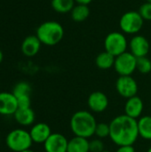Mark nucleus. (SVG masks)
Masks as SVG:
<instances>
[{"label":"nucleus","mask_w":151,"mask_h":152,"mask_svg":"<svg viewBox=\"0 0 151 152\" xmlns=\"http://www.w3.org/2000/svg\"><path fill=\"white\" fill-rule=\"evenodd\" d=\"M110 140L118 147L133 146L139 137L137 119L125 114L114 118L109 123Z\"/></svg>","instance_id":"obj_1"},{"label":"nucleus","mask_w":151,"mask_h":152,"mask_svg":"<svg viewBox=\"0 0 151 152\" xmlns=\"http://www.w3.org/2000/svg\"><path fill=\"white\" fill-rule=\"evenodd\" d=\"M97 122L92 112L87 110H78L75 112L69 122L71 132L75 136L91 138L95 134Z\"/></svg>","instance_id":"obj_2"},{"label":"nucleus","mask_w":151,"mask_h":152,"mask_svg":"<svg viewBox=\"0 0 151 152\" xmlns=\"http://www.w3.org/2000/svg\"><path fill=\"white\" fill-rule=\"evenodd\" d=\"M36 36L42 45L53 46L62 40L64 37V28L58 21L47 20L38 26Z\"/></svg>","instance_id":"obj_3"},{"label":"nucleus","mask_w":151,"mask_h":152,"mask_svg":"<svg viewBox=\"0 0 151 152\" xmlns=\"http://www.w3.org/2000/svg\"><path fill=\"white\" fill-rule=\"evenodd\" d=\"M5 144L12 151L21 152L30 150L33 141L29 131L23 128H16L7 134L5 137Z\"/></svg>","instance_id":"obj_4"},{"label":"nucleus","mask_w":151,"mask_h":152,"mask_svg":"<svg viewBox=\"0 0 151 152\" xmlns=\"http://www.w3.org/2000/svg\"><path fill=\"white\" fill-rule=\"evenodd\" d=\"M129 43L123 32L114 31L107 35L104 39V49L106 52L117 57L126 52Z\"/></svg>","instance_id":"obj_5"},{"label":"nucleus","mask_w":151,"mask_h":152,"mask_svg":"<svg viewBox=\"0 0 151 152\" xmlns=\"http://www.w3.org/2000/svg\"><path fill=\"white\" fill-rule=\"evenodd\" d=\"M144 25V20L136 11H128L125 12L119 20V27L124 34L137 35Z\"/></svg>","instance_id":"obj_6"},{"label":"nucleus","mask_w":151,"mask_h":152,"mask_svg":"<svg viewBox=\"0 0 151 152\" xmlns=\"http://www.w3.org/2000/svg\"><path fill=\"white\" fill-rule=\"evenodd\" d=\"M114 69L119 76H132L137 69V58L130 52H125L116 57Z\"/></svg>","instance_id":"obj_7"},{"label":"nucleus","mask_w":151,"mask_h":152,"mask_svg":"<svg viewBox=\"0 0 151 152\" xmlns=\"http://www.w3.org/2000/svg\"><path fill=\"white\" fill-rule=\"evenodd\" d=\"M116 90L121 97L127 100L137 95L138 84L132 76H119L116 81Z\"/></svg>","instance_id":"obj_8"},{"label":"nucleus","mask_w":151,"mask_h":152,"mask_svg":"<svg viewBox=\"0 0 151 152\" xmlns=\"http://www.w3.org/2000/svg\"><path fill=\"white\" fill-rule=\"evenodd\" d=\"M69 140L61 134L53 133L44 143L45 152H67Z\"/></svg>","instance_id":"obj_9"},{"label":"nucleus","mask_w":151,"mask_h":152,"mask_svg":"<svg viewBox=\"0 0 151 152\" xmlns=\"http://www.w3.org/2000/svg\"><path fill=\"white\" fill-rule=\"evenodd\" d=\"M129 48L131 53H133L136 58H141L147 56L150 49V45L145 37L142 35H135L129 42Z\"/></svg>","instance_id":"obj_10"},{"label":"nucleus","mask_w":151,"mask_h":152,"mask_svg":"<svg viewBox=\"0 0 151 152\" xmlns=\"http://www.w3.org/2000/svg\"><path fill=\"white\" fill-rule=\"evenodd\" d=\"M87 105L92 112L101 113L109 107V98L104 93L96 91L88 96Z\"/></svg>","instance_id":"obj_11"},{"label":"nucleus","mask_w":151,"mask_h":152,"mask_svg":"<svg viewBox=\"0 0 151 152\" xmlns=\"http://www.w3.org/2000/svg\"><path fill=\"white\" fill-rule=\"evenodd\" d=\"M19 109L17 98L10 92L0 93V115L13 116Z\"/></svg>","instance_id":"obj_12"},{"label":"nucleus","mask_w":151,"mask_h":152,"mask_svg":"<svg viewBox=\"0 0 151 152\" xmlns=\"http://www.w3.org/2000/svg\"><path fill=\"white\" fill-rule=\"evenodd\" d=\"M144 103L141 97L133 96L126 100L125 104V114L132 118L139 119L143 112Z\"/></svg>","instance_id":"obj_13"},{"label":"nucleus","mask_w":151,"mask_h":152,"mask_svg":"<svg viewBox=\"0 0 151 152\" xmlns=\"http://www.w3.org/2000/svg\"><path fill=\"white\" fill-rule=\"evenodd\" d=\"M29 134L33 142L44 144L53 133L51 127L46 123L40 122L32 126V127L29 130Z\"/></svg>","instance_id":"obj_14"},{"label":"nucleus","mask_w":151,"mask_h":152,"mask_svg":"<svg viewBox=\"0 0 151 152\" xmlns=\"http://www.w3.org/2000/svg\"><path fill=\"white\" fill-rule=\"evenodd\" d=\"M42 43L36 35H30L24 38L21 43V52L27 57L36 55L41 49Z\"/></svg>","instance_id":"obj_15"},{"label":"nucleus","mask_w":151,"mask_h":152,"mask_svg":"<svg viewBox=\"0 0 151 152\" xmlns=\"http://www.w3.org/2000/svg\"><path fill=\"white\" fill-rule=\"evenodd\" d=\"M13 118L21 126H30L34 124L36 119L35 112L31 108L18 109L13 114Z\"/></svg>","instance_id":"obj_16"},{"label":"nucleus","mask_w":151,"mask_h":152,"mask_svg":"<svg viewBox=\"0 0 151 152\" xmlns=\"http://www.w3.org/2000/svg\"><path fill=\"white\" fill-rule=\"evenodd\" d=\"M89 141L86 138L74 136L69 141L67 152H90Z\"/></svg>","instance_id":"obj_17"},{"label":"nucleus","mask_w":151,"mask_h":152,"mask_svg":"<svg viewBox=\"0 0 151 152\" xmlns=\"http://www.w3.org/2000/svg\"><path fill=\"white\" fill-rule=\"evenodd\" d=\"M139 136L144 140H151V116H142L138 120Z\"/></svg>","instance_id":"obj_18"},{"label":"nucleus","mask_w":151,"mask_h":152,"mask_svg":"<svg viewBox=\"0 0 151 152\" xmlns=\"http://www.w3.org/2000/svg\"><path fill=\"white\" fill-rule=\"evenodd\" d=\"M115 59H116L115 56L104 51L97 55L95 63H96V66L101 69H109L112 67H114Z\"/></svg>","instance_id":"obj_19"},{"label":"nucleus","mask_w":151,"mask_h":152,"mask_svg":"<svg viewBox=\"0 0 151 152\" xmlns=\"http://www.w3.org/2000/svg\"><path fill=\"white\" fill-rule=\"evenodd\" d=\"M72 20L75 22H83L90 15V9L85 4H77L70 12Z\"/></svg>","instance_id":"obj_20"},{"label":"nucleus","mask_w":151,"mask_h":152,"mask_svg":"<svg viewBox=\"0 0 151 152\" xmlns=\"http://www.w3.org/2000/svg\"><path fill=\"white\" fill-rule=\"evenodd\" d=\"M75 0H52V8L58 13L70 12L75 6Z\"/></svg>","instance_id":"obj_21"},{"label":"nucleus","mask_w":151,"mask_h":152,"mask_svg":"<svg viewBox=\"0 0 151 152\" xmlns=\"http://www.w3.org/2000/svg\"><path fill=\"white\" fill-rule=\"evenodd\" d=\"M13 95L18 98L20 96H24V95H30L31 93V86L30 85L26 82V81H20L18 82L12 88V92Z\"/></svg>","instance_id":"obj_22"},{"label":"nucleus","mask_w":151,"mask_h":152,"mask_svg":"<svg viewBox=\"0 0 151 152\" xmlns=\"http://www.w3.org/2000/svg\"><path fill=\"white\" fill-rule=\"evenodd\" d=\"M137 70L142 74H149L151 71V61L147 57L137 58Z\"/></svg>","instance_id":"obj_23"},{"label":"nucleus","mask_w":151,"mask_h":152,"mask_svg":"<svg viewBox=\"0 0 151 152\" xmlns=\"http://www.w3.org/2000/svg\"><path fill=\"white\" fill-rule=\"evenodd\" d=\"M110 133V127L109 124L107 123H97L96 128H95V134L99 139H104L107 137H109Z\"/></svg>","instance_id":"obj_24"},{"label":"nucleus","mask_w":151,"mask_h":152,"mask_svg":"<svg viewBox=\"0 0 151 152\" xmlns=\"http://www.w3.org/2000/svg\"><path fill=\"white\" fill-rule=\"evenodd\" d=\"M138 12L144 20H151V3L146 2L142 4Z\"/></svg>","instance_id":"obj_25"},{"label":"nucleus","mask_w":151,"mask_h":152,"mask_svg":"<svg viewBox=\"0 0 151 152\" xmlns=\"http://www.w3.org/2000/svg\"><path fill=\"white\" fill-rule=\"evenodd\" d=\"M90 152H102L104 151V143L101 139H94L89 142Z\"/></svg>","instance_id":"obj_26"},{"label":"nucleus","mask_w":151,"mask_h":152,"mask_svg":"<svg viewBox=\"0 0 151 152\" xmlns=\"http://www.w3.org/2000/svg\"><path fill=\"white\" fill-rule=\"evenodd\" d=\"M18 102V107L19 109H27V108H31V100H30V95H24L17 98Z\"/></svg>","instance_id":"obj_27"},{"label":"nucleus","mask_w":151,"mask_h":152,"mask_svg":"<svg viewBox=\"0 0 151 152\" xmlns=\"http://www.w3.org/2000/svg\"><path fill=\"white\" fill-rule=\"evenodd\" d=\"M116 152H136L133 146H120Z\"/></svg>","instance_id":"obj_28"},{"label":"nucleus","mask_w":151,"mask_h":152,"mask_svg":"<svg viewBox=\"0 0 151 152\" xmlns=\"http://www.w3.org/2000/svg\"><path fill=\"white\" fill-rule=\"evenodd\" d=\"M93 0H75V2L77 4H85V5H88L90 3H92Z\"/></svg>","instance_id":"obj_29"},{"label":"nucleus","mask_w":151,"mask_h":152,"mask_svg":"<svg viewBox=\"0 0 151 152\" xmlns=\"http://www.w3.org/2000/svg\"><path fill=\"white\" fill-rule=\"evenodd\" d=\"M3 60H4V53H3V52H2V50L0 49V64L2 63V61H3Z\"/></svg>","instance_id":"obj_30"},{"label":"nucleus","mask_w":151,"mask_h":152,"mask_svg":"<svg viewBox=\"0 0 151 152\" xmlns=\"http://www.w3.org/2000/svg\"><path fill=\"white\" fill-rule=\"evenodd\" d=\"M21 152H34L33 151H31V150H27V151H21Z\"/></svg>","instance_id":"obj_31"},{"label":"nucleus","mask_w":151,"mask_h":152,"mask_svg":"<svg viewBox=\"0 0 151 152\" xmlns=\"http://www.w3.org/2000/svg\"><path fill=\"white\" fill-rule=\"evenodd\" d=\"M147 152H151V147L149 149V150H148V151H147Z\"/></svg>","instance_id":"obj_32"},{"label":"nucleus","mask_w":151,"mask_h":152,"mask_svg":"<svg viewBox=\"0 0 151 152\" xmlns=\"http://www.w3.org/2000/svg\"><path fill=\"white\" fill-rule=\"evenodd\" d=\"M102 152H111V151H105V150H104Z\"/></svg>","instance_id":"obj_33"},{"label":"nucleus","mask_w":151,"mask_h":152,"mask_svg":"<svg viewBox=\"0 0 151 152\" xmlns=\"http://www.w3.org/2000/svg\"><path fill=\"white\" fill-rule=\"evenodd\" d=\"M147 2H149V3H151V0H146Z\"/></svg>","instance_id":"obj_34"}]
</instances>
